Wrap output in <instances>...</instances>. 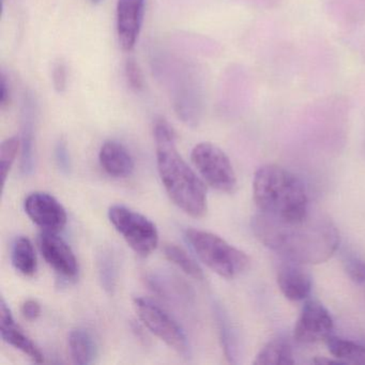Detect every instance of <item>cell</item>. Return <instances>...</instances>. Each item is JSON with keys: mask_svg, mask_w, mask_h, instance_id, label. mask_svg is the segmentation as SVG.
<instances>
[{"mask_svg": "<svg viewBox=\"0 0 365 365\" xmlns=\"http://www.w3.org/2000/svg\"><path fill=\"white\" fill-rule=\"evenodd\" d=\"M256 238L285 259L304 264L327 262L336 252L339 234L332 220L311 212L300 221H283L259 212L252 219Z\"/></svg>", "mask_w": 365, "mask_h": 365, "instance_id": "cell-1", "label": "cell"}, {"mask_svg": "<svg viewBox=\"0 0 365 365\" xmlns=\"http://www.w3.org/2000/svg\"><path fill=\"white\" fill-rule=\"evenodd\" d=\"M157 165L166 193L187 215L202 217L207 212V189L204 181L190 168L177 150L176 133L165 119H158L153 128Z\"/></svg>", "mask_w": 365, "mask_h": 365, "instance_id": "cell-2", "label": "cell"}, {"mask_svg": "<svg viewBox=\"0 0 365 365\" xmlns=\"http://www.w3.org/2000/svg\"><path fill=\"white\" fill-rule=\"evenodd\" d=\"M253 197L259 212L283 221H300L309 212V197L302 181L274 164L256 170Z\"/></svg>", "mask_w": 365, "mask_h": 365, "instance_id": "cell-3", "label": "cell"}, {"mask_svg": "<svg viewBox=\"0 0 365 365\" xmlns=\"http://www.w3.org/2000/svg\"><path fill=\"white\" fill-rule=\"evenodd\" d=\"M185 238L198 258L222 277L235 279L250 268L251 259L245 252L213 232L189 228Z\"/></svg>", "mask_w": 365, "mask_h": 365, "instance_id": "cell-4", "label": "cell"}, {"mask_svg": "<svg viewBox=\"0 0 365 365\" xmlns=\"http://www.w3.org/2000/svg\"><path fill=\"white\" fill-rule=\"evenodd\" d=\"M108 219L138 255H150L157 249L159 245L157 226L142 213L123 205H115L108 210Z\"/></svg>", "mask_w": 365, "mask_h": 365, "instance_id": "cell-5", "label": "cell"}, {"mask_svg": "<svg viewBox=\"0 0 365 365\" xmlns=\"http://www.w3.org/2000/svg\"><path fill=\"white\" fill-rule=\"evenodd\" d=\"M134 309L146 328L168 347L183 356L191 354L189 339L185 330L165 309L144 297L134 299Z\"/></svg>", "mask_w": 365, "mask_h": 365, "instance_id": "cell-6", "label": "cell"}, {"mask_svg": "<svg viewBox=\"0 0 365 365\" xmlns=\"http://www.w3.org/2000/svg\"><path fill=\"white\" fill-rule=\"evenodd\" d=\"M192 162L200 176L213 189L234 193L237 177L232 162L225 153L211 143H200L191 153Z\"/></svg>", "mask_w": 365, "mask_h": 365, "instance_id": "cell-7", "label": "cell"}, {"mask_svg": "<svg viewBox=\"0 0 365 365\" xmlns=\"http://www.w3.org/2000/svg\"><path fill=\"white\" fill-rule=\"evenodd\" d=\"M333 329L334 322L328 309L318 301L307 300L294 326V339L303 345L326 341Z\"/></svg>", "mask_w": 365, "mask_h": 365, "instance_id": "cell-8", "label": "cell"}, {"mask_svg": "<svg viewBox=\"0 0 365 365\" xmlns=\"http://www.w3.org/2000/svg\"><path fill=\"white\" fill-rule=\"evenodd\" d=\"M24 208L31 221L42 230L58 232L67 225V211L51 194L44 192L29 194L25 200Z\"/></svg>", "mask_w": 365, "mask_h": 365, "instance_id": "cell-9", "label": "cell"}, {"mask_svg": "<svg viewBox=\"0 0 365 365\" xmlns=\"http://www.w3.org/2000/svg\"><path fill=\"white\" fill-rule=\"evenodd\" d=\"M39 249L46 262L57 274L67 281L78 277V259L70 245L57 232L42 230L39 235Z\"/></svg>", "mask_w": 365, "mask_h": 365, "instance_id": "cell-10", "label": "cell"}, {"mask_svg": "<svg viewBox=\"0 0 365 365\" xmlns=\"http://www.w3.org/2000/svg\"><path fill=\"white\" fill-rule=\"evenodd\" d=\"M145 0H118L117 34L123 51L133 50L142 29Z\"/></svg>", "mask_w": 365, "mask_h": 365, "instance_id": "cell-11", "label": "cell"}, {"mask_svg": "<svg viewBox=\"0 0 365 365\" xmlns=\"http://www.w3.org/2000/svg\"><path fill=\"white\" fill-rule=\"evenodd\" d=\"M304 264L283 258L277 270V282L279 290L290 301H303L312 292V277Z\"/></svg>", "mask_w": 365, "mask_h": 365, "instance_id": "cell-12", "label": "cell"}, {"mask_svg": "<svg viewBox=\"0 0 365 365\" xmlns=\"http://www.w3.org/2000/svg\"><path fill=\"white\" fill-rule=\"evenodd\" d=\"M0 334L6 343L14 346L23 354H26L34 362H44V356L41 350L16 324L11 309L8 307L4 298L1 299V303H0Z\"/></svg>", "mask_w": 365, "mask_h": 365, "instance_id": "cell-13", "label": "cell"}, {"mask_svg": "<svg viewBox=\"0 0 365 365\" xmlns=\"http://www.w3.org/2000/svg\"><path fill=\"white\" fill-rule=\"evenodd\" d=\"M100 164L106 174L114 178H127L134 172L133 158L120 143H104L99 153Z\"/></svg>", "mask_w": 365, "mask_h": 365, "instance_id": "cell-14", "label": "cell"}, {"mask_svg": "<svg viewBox=\"0 0 365 365\" xmlns=\"http://www.w3.org/2000/svg\"><path fill=\"white\" fill-rule=\"evenodd\" d=\"M145 281L147 285L162 298L185 305L193 302V292L190 289L189 285L175 275L151 272L145 277Z\"/></svg>", "mask_w": 365, "mask_h": 365, "instance_id": "cell-15", "label": "cell"}, {"mask_svg": "<svg viewBox=\"0 0 365 365\" xmlns=\"http://www.w3.org/2000/svg\"><path fill=\"white\" fill-rule=\"evenodd\" d=\"M31 96L25 97L22 112V138H21V170L29 176L35 168V106Z\"/></svg>", "mask_w": 365, "mask_h": 365, "instance_id": "cell-16", "label": "cell"}, {"mask_svg": "<svg viewBox=\"0 0 365 365\" xmlns=\"http://www.w3.org/2000/svg\"><path fill=\"white\" fill-rule=\"evenodd\" d=\"M68 344L72 360L76 364L89 365L97 361L99 356L97 341L85 329H73L70 332Z\"/></svg>", "mask_w": 365, "mask_h": 365, "instance_id": "cell-17", "label": "cell"}, {"mask_svg": "<svg viewBox=\"0 0 365 365\" xmlns=\"http://www.w3.org/2000/svg\"><path fill=\"white\" fill-rule=\"evenodd\" d=\"M253 363L256 365L294 364L292 344L286 337H275L260 349Z\"/></svg>", "mask_w": 365, "mask_h": 365, "instance_id": "cell-18", "label": "cell"}, {"mask_svg": "<svg viewBox=\"0 0 365 365\" xmlns=\"http://www.w3.org/2000/svg\"><path fill=\"white\" fill-rule=\"evenodd\" d=\"M14 268L25 277H33L38 269L35 247L29 237L20 236L14 241L11 254Z\"/></svg>", "mask_w": 365, "mask_h": 365, "instance_id": "cell-19", "label": "cell"}, {"mask_svg": "<svg viewBox=\"0 0 365 365\" xmlns=\"http://www.w3.org/2000/svg\"><path fill=\"white\" fill-rule=\"evenodd\" d=\"M326 344L330 354L343 364H365V346L332 335L326 339Z\"/></svg>", "mask_w": 365, "mask_h": 365, "instance_id": "cell-20", "label": "cell"}, {"mask_svg": "<svg viewBox=\"0 0 365 365\" xmlns=\"http://www.w3.org/2000/svg\"><path fill=\"white\" fill-rule=\"evenodd\" d=\"M213 313L217 320V329H219L220 339H221L222 347L224 349L226 359L230 362H237L238 358V345H237L236 333L230 324V318L226 314L224 307L217 302H213Z\"/></svg>", "mask_w": 365, "mask_h": 365, "instance_id": "cell-21", "label": "cell"}, {"mask_svg": "<svg viewBox=\"0 0 365 365\" xmlns=\"http://www.w3.org/2000/svg\"><path fill=\"white\" fill-rule=\"evenodd\" d=\"M97 269L102 288L113 294L118 279V260L112 250L103 249L98 254Z\"/></svg>", "mask_w": 365, "mask_h": 365, "instance_id": "cell-22", "label": "cell"}, {"mask_svg": "<svg viewBox=\"0 0 365 365\" xmlns=\"http://www.w3.org/2000/svg\"><path fill=\"white\" fill-rule=\"evenodd\" d=\"M163 252L165 257L175 266L181 269L185 274L198 281H202L205 279L204 272L200 264L182 247L174 243H166L164 245Z\"/></svg>", "mask_w": 365, "mask_h": 365, "instance_id": "cell-23", "label": "cell"}, {"mask_svg": "<svg viewBox=\"0 0 365 365\" xmlns=\"http://www.w3.org/2000/svg\"><path fill=\"white\" fill-rule=\"evenodd\" d=\"M21 148V140L16 136L4 140L0 147V166H1V176L4 185H6L10 170L16 162V155Z\"/></svg>", "mask_w": 365, "mask_h": 365, "instance_id": "cell-24", "label": "cell"}, {"mask_svg": "<svg viewBox=\"0 0 365 365\" xmlns=\"http://www.w3.org/2000/svg\"><path fill=\"white\" fill-rule=\"evenodd\" d=\"M343 264L346 274L354 283L365 284V260L354 253H346Z\"/></svg>", "mask_w": 365, "mask_h": 365, "instance_id": "cell-25", "label": "cell"}, {"mask_svg": "<svg viewBox=\"0 0 365 365\" xmlns=\"http://www.w3.org/2000/svg\"><path fill=\"white\" fill-rule=\"evenodd\" d=\"M55 162L57 168L65 175H69L72 170L71 157L67 144L63 140H59L55 146Z\"/></svg>", "mask_w": 365, "mask_h": 365, "instance_id": "cell-26", "label": "cell"}, {"mask_svg": "<svg viewBox=\"0 0 365 365\" xmlns=\"http://www.w3.org/2000/svg\"><path fill=\"white\" fill-rule=\"evenodd\" d=\"M125 76H127L128 83L134 91H140L144 88L142 71L133 59H129L125 63Z\"/></svg>", "mask_w": 365, "mask_h": 365, "instance_id": "cell-27", "label": "cell"}, {"mask_svg": "<svg viewBox=\"0 0 365 365\" xmlns=\"http://www.w3.org/2000/svg\"><path fill=\"white\" fill-rule=\"evenodd\" d=\"M53 84L58 93H63L67 88V68L65 63H57L53 68Z\"/></svg>", "mask_w": 365, "mask_h": 365, "instance_id": "cell-28", "label": "cell"}, {"mask_svg": "<svg viewBox=\"0 0 365 365\" xmlns=\"http://www.w3.org/2000/svg\"><path fill=\"white\" fill-rule=\"evenodd\" d=\"M41 304L35 299H29L23 303L22 307H21V313L29 322L37 320L41 315Z\"/></svg>", "mask_w": 365, "mask_h": 365, "instance_id": "cell-29", "label": "cell"}, {"mask_svg": "<svg viewBox=\"0 0 365 365\" xmlns=\"http://www.w3.org/2000/svg\"><path fill=\"white\" fill-rule=\"evenodd\" d=\"M0 86H1V91H0V104H1V108H6V106L10 103V95H11V91H10V84L9 82H8L7 76H5V73L1 74V83H0Z\"/></svg>", "mask_w": 365, "mask_h": 365, "instance_id": "cell-30", "label": "cell"}, {"mask_svg": "<svg viewBox=\"0 0 365 365\" xmlns=\"http://www.w3.org/2000/svg\"><path fill=\"white\" fill-rule=\"evenodd\" d=\"M102 1H103V0H91V3L93 4H100L102 3Z\"/></svg>", "mask_w": 365, "mask_h": 365, "instance_id": "cell-31", "label": "cell"}]
</instances>
